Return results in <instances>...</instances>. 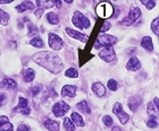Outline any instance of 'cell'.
I'll list each match as a JSON object with an SVG mask.
<instances>
[{"mask_svg": "<svg viewBox=\"0 0 159 131\" xmlns=\"http://www.w3.org/2000/svg\"><path fill=\"white\" fill-rule=\"evenodd\" d=\"M53 1L52 0H47V1H40V0H37V6L39 7V8H42V9H44V8H47V9H50V8H52L53 7Z\"/></svg>", "mask_w": 159, "mask_h": 131, "instance_id": "cell-20", "label": "cell"}, {"mask_svg": "<svg viewBox=\"0 0 159 131\" xmlns=\"http://www.w3.org/2000/svg\"><path fill=\"white\" fill-rule=\"evenodd\" d=\"M34 77H35V71H34L33 69L29 68L26 71H25V75H24V82H31L34 79Z\"/></svg>", "mask_w": 159, "mask_h": 131, "instance_id": "cell-21", "label": "cell"}, {"mask_svg": "<svg viewBox=\"0 0 159 131\" xmlns=\"http://www.w3.org/2000/svg\"><path fill=\"white\" fill-rule=\"evenodd\" d=\"M43 125L49 131H58L60 127L59 122L55 121V120H50V119H48V120H46V121L43 122Z\"/></svg>", "mask_w": 159, "mask_h": 131, "instance_id": "cell-16", "label": "cell"}, {"mask_svg": "<svg viewBox=\"0 0 159 131\" xmlns=\"http://www.w3.org/2000/svg\"><path fill=\"white\" fill-rule=\"evenodd\" d=\"M43 10H44V9H42V8H39V9L35 11V16H37L38 18H40V17L43 15Z\"/></svg>", "mask_w": 159, "mask_h": 131, "instance_id": "cell-42", "label": "cell"}, {"mask_svg": "<svg viewBox=\"0 0 159 131\" xmlns=\"http://www.w3.org/2000/svg\"><path fill=\"white\" fill-rule=\"evenodd\" d=\"M141 1V3L142 5H144V6L147 7V9H153L155 7H156V0H140Z\"/></svg>", "mask_w": 159, "mask_h": 131, "instance_id": "cell-29", "label": "cell"}, {"mask_svg": "<svg viewBox=\"0 0 159 131\" xmlns=\"http://www.w3.org/2000/svg\"><path fill=\"white\" fill-rule=\"evenodd\" d=\"M2 86L3 87H6L8 89H17L18 85H17V82L11 78H5L2 80Z\"/></svg>", "mask_w": 159, "mask_h": 131, "instance_id": "cell-19", "label": "cell"}, {"mask_svg": "<svg viewBox=\"0 0 159 131\" xmlns=\"http://www.w3.org/2000/svg\"><path fill=\"white\" fill-rule=\"evenodd\" d=\"M40 92H41L40 86H34V87H32V88H31V93H32V95H33V96H37Z\"/></svg>", "mask_w": 159, "mask_h": 131, "instance_id": "cell-39", "label": "cell"}, {"mask_svg": "<svg viewBox=\"0 0 159 131\" xmlns=\"http://www.w3.org/2000/svg\"><path fill=\"white\" fill-rule=\"evenodd\" d=\"M10 45H11V46H14V49H15V48H16V43H15V42H11V43H10Z\"/></svg>", "mask_w": 159, "mask_h": 131, "instance_id": "cell-48", "label": "cell"}, {"mask_svg": "<svg viewBox=\"0 0 159 131\" xmlns=\"http://www.w3.org/2000/svg\"><path fill=\"white\" fill-rule=\"evenodd\" d=\"M8 20H9V15L6 11L0 9V24L3 25V26H6L7 24H8Z\"/></svg>", "mask_w": 159, "mask_h": 131, "instance_id": "cell-27", "label": "cell"}, {"mask_svg": "<svg viewBox=\"0 0 159 131\" xmlns=\"http://www.w3.org/2000/svg\"><path fill=\"white\" fill-rule=\"evenodd\" d=\"M92 91L99 97H102V96L106 95V87L101 82H94L92 85Z\"/></svg>", "mask_w": 159, "mask_h": 131, "instance_id": "cell-15", "label": "cell"}, {"mask_svg": "<svg viewBox=\"0 0 159 131\" xmlns=\"http://www.w3.org/2000/svg\"><path fill=\"white\" fill-rule=\"evenodd\" d=\"M141 68V63H140L139 59L136 57H132L129 58V60L126 63V69L127 70H131V71H136Z\"/></svg>", "mask_w": 159, "mask_h": 131, "instance_id": "cell-12", "label": "cell"}, {"mask_svg": "<svg viewBox=\"0 0 159 131\" xmlns=\"http://www.w3.org/2000/svg\"><path fill=\"white\" fill-rule=\"evenodd\" d=\"M132 24H134V20L131 19L129 16L125 17V18H124L122 22H119V25H123V26H131Z\"/></svg>", "mask_w": 159, "mask_h": 131, "instance_id": "cell-35", "label": "cell"}, {"mask_svg": "<svg viewBox=\"0 0 159 131\" xmlns=\"http://www.w3.org/2000/svg\"><path fill=\"white\" fill-rule=\"evenodd\" d=\"M64 1H65V2H67V3H72V2H73V0H64Z\"/></svg>", "mask_w": 159, "mask_h": 131, "instance_id": "cell-49", "label": "cell"}, {"mask_svg": "<svg viewBox=\"0 0 159 131\" xmlns=\"http://www.w3.org/2000/svg\"><path fill=\"white\" fill-rule=\"evenodd\" d=\"M48 43H49V46L51 48L52 50L55 51H59L61 50L64 45V42L61 37H59L58 35L56 34H53V33H50L49 35H48Z\"/></svg>", "mask_w": 159, "mask_h": 131, "instance_id": "cell-6", "label": "cell"}, {"mask_svg": "<svg viewBox=\"0 0 159 131\" xmlns=\"http://www.w3.org/2000/svg\"><path fill=\"white\" fill-rule=\"evenodd\" d=\"M15 112H22L23 114H30V108L27 106V99L20 96V99H18V104L15 108H14Z\"/></svg>", "mask_w": 159, "mask_h": 131, "instance_id": "cell-9", "label": "cell"}, {"mask_svg": "<svg viewBox=\"0 0 159 131\" xmlns=\"http://www.w3.org/2000/svg\"><path fill=\"white\" fill-rule=\"evenodd\" d=\"M103 122H105V125H106L110 127V125H113L114 120L111 118H110L109 115H105V116H103Z\"/></svg>", "mask_w": 159, "mask_h": 131, "instance_id": "cell-38", "label": "cell"}, {"mask_svg": "<svg viewBox=\"0 0 159 131\" xmlns=\"http://www.w3.org/2000/svg\"><path fill=\"white\" fill-rule=\"evenodd\" d=\"M34 8H35L34 3H32V1H30V0H24L20 5L16 6V10L18 13H23L25 10H33Z\"/></svg>", "mask_w": 159, "mask_h": 131, "instance_id": "cell-14", "label": "cell"}, {"mask_svg": "<svg viewBox=\"0 0 159 131\" xmlns=\"http://www.w3.org/2000/svg\"><path fill=\"white\" fill-rule=\"evenodd\" d=\"M94 1V3H100V2H110V0H93Z\"/></svg>", "mask_w": 159, "mask_h": 131, "instance_id": "cell-46", "label": "cell"}, {"mask_svg": "<svg viewBox=\"0 0 159 131\" xmlns=\"http://www.w3.org/2000/svg\"><path fill=\"white\" fill-rule=\"evenodd\" d=\"M70 120L74 125H77V127H84L85 125V122L83 121V118L81 116V114H79L77 112H73L72 115H70Z\"/></svg>", "mask_w": 159, "mask_h": 131, "instance_id": "cell-17", "label": "cell"}, {"mask_svg": "<svg viewBox=\"0 0 159 131\" xmlns=\"http://www.w3.org/2000/svg\"><path fill=\"white\" fill-rule=\"evenodd\" d=\"M111 131H120V128H119V127H114Z\"/></svg>", "mask_w": 159, "mask_h": 131, "instance_id": "cell-47", "label": "cell"}, {"mask_svg": "<svg viewBox=\"0 0 159 131\" xmlns=\"http://www.w3.org/2000/svg\"><path fill=\"white\" fill-rule=\"evenodd\" d=\"M110 27H111V24H110L109 22H105V23L102 24V26H101V28H100V33H105V32H107V31L109 30Z\"/></svg>", "mask_w": 159, "mask_h": 131, "instance_id": "cell-37", "label": "cell"}, {"mask_svg": "<svg viewBox=\"0 0 159 131\" xmlns=\"http://www.w3.org/2000/svg\"><path fill=\"white\" fill-rule=\"evenodd\" d=\"M64 127L66 129V131H74L75 130V125H74L70 118H65L64 119Z\"/></svg>", "mask_w": 159, "mask_h": 131, "instance_id": "cell-25", "label": "cell"}, {"mask_svg": "<svg viewBox=\"0 0 159 131\" xmlns=\"http://www.w3.org/2000/svg\"><path fill=\"white\" fill-rule=\"evenodd\" d=\"M53 3L56 5V7L59 9V8H61V0H52Z\"/></svg>", "mask_w": 159, "mask_h": 131, "instance_id": "cell-44", "label": "cell"}, {"mask_svg": "<svg viewBox=\"0 0 159 131\" xmlns=\"http://www.w3.org/2000/svg\"><path fill=\"white\" fill-rule=\"evenodd\" d=\"M147 125L149 127L150 129H155L158 127V119H157V115H150L149 121L147 122Z\"/></svg>", "mask_w": 159, "mask_h": 131, "instance_id": "cell-24", "label": "cell"}, {"mask_svg": "<svg viewBox=\"0 0 159 131\" xmlns=\"http://www.w3.org/2000/svg\"><path fill=\"white\" fill-rule=\"evenodd\" d=\"M7 121H9L7 116H5V115H0V125H2V123H5V122H7Z\"/></svg>", "mask_w": 159, "mask_h": 131, "instance_id": "cell-43", "label": "cell"}, {"mask_svg": "<svg viewBox=\"0 0 159 131\" xmlns=\"http://www.w3.org/2000/svg\"><path fill=\"white\" fill-rule=\"evenodd\" d=\"M65 31H66V33L72 37V39L79 40V41H81V42H83V43H86L88 42V40H89V36L88 35L82 34V33L77 32V31H75V30H72V28H70V27H67Z\"/></svg>", "mask_w": 159, "mask_h": 131, "instance_id": "cell-10", "label": "cell"}, {"mask_svg": "<svg viewBox=\"0 0 159 131\" xmlns=\"http://www.w3.org/2000/svg\"><path fill=\"white\" fill-rule=\"evenodd\" d=\"M141 104H142V99H141V97H139V96H133L132 98H129V108L131 111H133V112L138 111V108L141 106Z\"/></svg>", "mask_w": 159, "mask_h": 131, "instance_id": "cell-13", "label": "cell"}, {"mask_svg": "<svg viewBox=\"0 0 159 131\" xmlns=\"http://www.w3.org/2000/svg\"><path fill=\"white\" fill-rule=\"evenodd\" d=\"M38 32H39V31L37 30V27L34 26L33 24H29V34H30V35H32V36H35L38 34Z\"/></svg>", "mask_w": 159, "mask_h": 131, "instance_id": "cell-36", "label": "cell"}, {"mask_svg": "<svg viewBox=\"0 0 159 131\" xmlns=\"http://www.w3.org/2000/svg\"><path fill=\"white\" fill-rule=\"evenodd\" d=\"M30 44L34 48H43V41L40 37H34L30 41Z\"/></svg>", "mask_w": 159, "mask_h": 131, "instance_id": "cell-28", "label": "cell"}, {"mask_svg": "<svg viewBox=\"0 0 159 131\" xmlns=\"http://www.w3.org/2000/svg\"><path fill=\"white\" fill-rule=\"evenodd\" d=\"M113 11H114V7L111 6V3L110 2H100L98 3V6L96 8V13L97 15L100 17V18H108L113 15Z\"/></svg>", "mask_w": 159, "mask_h": 131, "instance_id": "cell-3", "label": "cell"}, {"mask_svg": "<svg viewBox=\"0 0 159 131\" xmlns=\"http://www.w3.org/2000/svg\"><path fill=\"white\" fill-rule=\"evenodd\" d=\"M107 86H108V88H109L111 92H115V91H117V88H118V86H117V82L116 80H114V79L108 80Z\"/></svg>", "mask_w": 159, "mask_h": 131, "instance_id": "cell-33", "label": "cell"}, {"mask_svg": "<svg viewBox=\"0 0 159 131\" xmlns=\"http://www.w3.org/2000/svg\"><path fill=\"white\" fill-rule=\"evenodd\" d=\"M14 0H0V3H2V5H5V3H10L13 2Z\"/></svg>", "mask_w": 159, "mask_h": 131, "instance_id": "cell-45", "label": "cell"}, {"mask_svg": "<svg viewBox=\"0 0 159 131\" xmlns=\"http://www.w3.org/2000/svg\"><path fill=\"white\" fill-rule=\"evenodd\" d=\"M70 106L67 103H65L64 101H59L52 106V113L57 118H61L70 111Z\"/></svg>", "mask_w": 159, "mask_h": 131, "instance_id": "cell-5", "label": "cell"}, {"mask_svg": "<svg viewBox=\"0 0 159 131\" xmlns=\"http://www.w3.org/2000/svg\"><path fill=\"white\" fill-rule=\"evenodd\" d=\"M0 131H14V125L13 123H10L9 121L5 122L2 125H0Z\"/></svg>", "mask_w": 159, "mask_h": 131, "instance_id": "cell-31", "label": "cell"}, {"mask_svg": "<svg viewBox=\"0 0 159 131\" xmlns=\"http://www.w3.org/2000/svg\"><path fill=\"white\" fill-rule=\"evenodd\" d=\"M76 108H79L80 111H83V112H85V113H91V111H90V108H89V104H88V102L86 101H82V102H80L79 104L76 105Z\"/></svg>", "mask_w": 159, "mask_h": 131, "instance_id": "cell-26", "label": "cell"}, {"mask_svg": "<svg viewBox=\"0 0 159 131\" xmlns=\"http://www.w3.org/2000/svg\"><path fill=\"white\" fill-rule=\"evenodd\" d=\"M151 30L155 33V35H159V19L158 18H155L151 23Z\"/></svg>", "mask_w": 159, "mask_h": 131, "instance_id": "cell-32", "label": "cell"}, {"mask_svg": "<svg viewBox=\"0 0 159 131\" xmlns=\"http://www.w3.org/2000/svg\"><path fill=\"white\" fill-rule=\"evenodd\" d=\"M148 112L150 113V115H157V112H158V108L155 106L152 102H150L148 104Z\"/></svg>", "mask_w": 159, "mask_h": 131, "instance_id": "cell-34", "label": "cell"}, {"mask_svg": "<svg viewBox=\"0 0 159 131\" xmlns=\"http://www.w3.org/2000/svg\"><path fill=\"white\" fill-rule=\"evenodd\" d=\"M76 91H77V87L74 85H65L61 88V96H68V97H74V96L76 95Z\"/></svg>", "mask_w": 159, "mask_h": 131, "instance_id": "cell-11", "label": "cell"}, {"mask_svg": "<svg viewBox=\"0 0 159 131\" xmlns=\"http://www.w3.org/2000/svg\"><path fill=\"white\" fill-rule=\"evenodd\" d=\"M116 37L113 35H108L105 33H100L96 43H94V49H100L102 46H111L116 43Z\"/></svg>", "mask_w": 159, "mask_h": 131, "instance_id": "cell-2", "label": "cell"}, {"mask_svg": "<svg viewBox=\"0 0 159 131\" xmlns=\"http://www.w3.org/2000/svg\"><path fill=\"white\" fill-rule=\"evenodd\" d=\"M113 112L117 115V118L119 119L120 123H123V125L127 123V121H129V114H127L126 112H124L123 105L120 104L119 102L115 103V105H114V108H113Z\"/></svg>", "mask_w": 159, "mask_h": 131, "instance_id": "cell-7", "label": "cell"}, {"mask_svg": "<svg viewBox=\"0 0 159 131\" xmlns=\"http://www.w3.org/2000/svg\"><path fill=\"white\" fill-rule=\"evenodd\" d=\"M47 20H48L50 24H52V25L59 24V18H58V16H57V14H55V13L47 14Z\"/></svg>", "mask_w": 159, "mask_h": 131, "instance_id": "cell-22", "label": "cell"}, {"mask_svg": "<svg viewBox=\"0 0 159 131\" xmlns=\"http://www.w3.org/2000/svg\"><path fill=\"white\" fill-rule=\"evenodd\" d=\"M65 75H66V77H68V78H77V76H79V72H77L76 69L70 68V69H67V70H66Z\"/></svg>", "mask_w": 159, "mask_h": 131, "instance_id": "cell-30", "label": "cell"}, {"mask_svg": "<svg viewBox=\"0 0 159 131\" xmlns=\"http://www.w3.org/2000/svg\"><path fill=\"white\" fill-rule=\"evenodd\" d=\"M99 57L102 60H105L106 62H111L116 58V53L114 51L111 46H106L103 50H101L99 52Z\"/></svg>", "mask_w": 159, "mask_h": 131, "instance_id": "cell-8", "label": "cell"}, {"mask_svg": "<svg viewBox=\"0 0 159 131\" xmlns=\"http://www.w3.org/2000/svg\"><path fill=\"white\" fill-rule=\"evenodd\" d=\"M72 23L77 28H80V30H85V28H89L90 27V20L81 11H75L74 13L73 18H72Z\"/></svg>", "mask_w": 159, "mask_h": 131, "instance_id": "cell-4", "label": "cell"}, {"mask_svg": "<svg viewBox=\"0 0 159 131\" xmlns=\"http://www.w3.org/2000/svg\"><path fill=\"white\" fill-rule=\"evenodd\" d=\"M140 16H141V10H140L139 8H133V9H131V11H129V17L131 19L134 20V22H135L136 19H139Z\"/></svg>", "mask_w": 159, "mask_h": 131, "instance_id": "cell-23", "label": "cell"}, {"mask_svg": "<svg viewBox=\"0 0 159 131\" xmlns=\"http://www.w3.org/2000/svg\"><path fill=\"white\" fill-rule=\"evenodd\" d=\"M6 102V95L3 93H0V106H2Z\"/></svg>", "mask_w": 159, "mask_h": 131, "instance_id": "cell-41", "label": "cell"}, {"mask_svg": "<svg viewBox=\"0 0 159 131\" xmlns=\"http://www.w3.org/2000/svg\"><path fill=\"white\" fill-rule=\"evenodd\" d=\"M32 59L38 65L42 66L43 68H46L47 70H49L52 74H58L63 68V63H61L60 58L52 52L43 51V52L35 53L32 57Z\"/></svg>", "mask_w": 159, "mask_h": 131, "instance_id": "cell-1", "label": "cell"}, {"mask_svg": "<svg viewBox=\"0 0 159 131\" xmlns=\"http://www.w3.org/2000/svg\"><path fill=\"white\" fill-rule=\"evenodd\" d=\"M17 131H31V128L27 125H20L17 128Z\"/></svg>", "mask_w": 159, "mask_h": 131, "instance_id": "cell-40", "label": "cell"}, {"mask_svg": "<svg viewBox=\"0 0 159 131\" xmlns=\"http://www.w3.org/2000/svg\"><path fill=\"white\" fill-rule=\"evenodd\" d=\"M141 45L142 48L147 50V51H153V43L151 37L149 36H144L142 40H141Z\"/></svg>", "mask_w": 159, "mask_h": 131, "instance_id": "cell-18", "label": "cell"}]
</instances>
